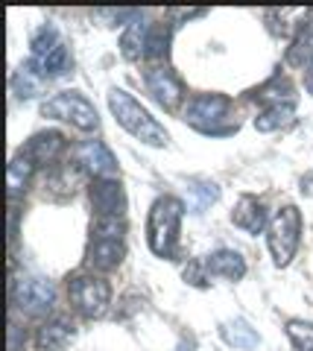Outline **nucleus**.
<instances>
[{"instance_id":"1","label":"nucleus","mask_w":313,"mask_h":351,"mask_svg":"<svg viewBox=\"0 0 313 351\" xmlns=\"http://www.w3.org/2000/svg\"><path fill=\"white\" fill-rule=\"evenodd\" d=\"M109 108H112V114H114L117 123H121L129 132V135H135L138 141H144V144H149V147H164L167 141H170L167 129L161 126L158 120L149 114L132 94L121 91V88H112V91H109Z\"/></svg>"},{"instance_id":"2","label":"nucleus","mask_w":313,"mask_h":351,"mask_svg":"<svg viewBox=\"0 0 313 351\" xmlns=\"http://www.w3.org/2000/svg\"><path fill=\"white\" fill-rule=\"evenodd\" d=\"M181 214L185 205L176 196H158L149 208V219H147V240L153 255L158 258H173L179 246V226H181Z\"/></svg>"},{"instance_id":"3","label":"nucleus","mask_w":313,"mask_h":351,"mask_svg":"<svg viewBox=\"0 0 313 351\" xmlns=\"http://www.w3.org/2000/svg\"><path fill=\"white\" fill-rule=\"evenodd\" d=\"M299 237H301V214H299V208L296 205L278 208L275 217L269 219V228H266V243H269V252H273L275 267H287V263L296 258Z\"/></svg>"},{"instance_id":"4","label":"nucleus","mask_w":313,"mask_h":351,"mask_svg":"<svg viewBox=\"0 0 313 351\" xmlns=\"http://www.w3.org/2000/svg\"><path fill=\"white\" fill-rule=\"evenodd\" d=\"M32 71H36L41 80H53V76H64L71 71V53L64 47V41L59 36L56 27H41L32 38Z\"/></svg>"},{"instance_id":"5","label":"nucleus","mask_w":313,"mask_h":351,"mask_svg":"<svg viewBox=\"0 0 313 351\" xmlns=\"http://www.w3.org/2000/svg\"><path fill=\"white\" fill-rule=\"evenodd\" d=\"M41 114L53 117V120H68V123H73V126L82 129V132H91V129L100 126L97 108L88 100H85L82 94H77V91H62V94H56L53 100H47L45 106H41Z\"/></svg>"},{"instance_id":"6","label":"nucleus","mask_w":313,"mask_h":351,"mask_svg":"<svg viewBox=\"0 0 313 351\" xmlns=\"http://www.w3.org/2000/svg\"><path fill=\"white\" fill-rule=\"evenodd\" d=\"M229 97L223 94H199L193 97V100L188 103V112H185V120L199 129V132H208V135H223V120L229 117Z\"/></svg>"},{"instance_id":"7","label":"nucleus","mask_w":313,"mask_h":351,"mask_svg":"<svg viewBox=\"0 0 313 351\" xmlns=\"http://www.w3.org/2000/svg\"><path fill=\"white\" fill-rule=\"evenodd\" d=\"M71 302L77 304V311L82 316H103L105 307L112 302V287L109 281L97 278V276H77L71 281Z\"/></svg>"},{"instance_id":"8","label":"nucleus","mask_w":313,"mask_h":351,"mask_svg":"<svg viewBox=\"0 0 313 351\" xmlns=\"http://www.w3.org/2000/svg\"><path fill=\"white\" fill-rule=\"evenodd\" d=\"M53 299H56V290H53V284L45 278L29 276V278H21L15 284V304L29 316L47 313L53 307Z\"/></svg>"},{"instance_id":"9","label":"nucleus","mask_w":313,"mask_h":351,"mask_svg":"<svg viewBox=\"0 0 313 351\" xmlns=\"http://www.w3.org/2000/svg\"><path fill=\"white\" fill-rule=\"evenodd\" d=\"M147 88L167 112L179 108V103L185 100V85H181V80L170 68H149L147 71Z\"/></svg>"},{"instance_id":"10","label":"nucleus","mask_w":313,"mask_h":351,"mask_svg":"<svg viewBox=\"0 0 313 351\" xmlns=\"http://www.w3.org/2000/svg\"><path fill=\"white\" fill-rule=\"evenodd\" d=\"M77 158L85 170H88L94 179H114L117 176V161L112 156V149L103 144V141H88L77 149Z\"/></svg>"},{"instance_id":"11","label":"nucleus","mask_w":313,"mask_h":351,"mask_svg":"<svg viewBox=\"0 0 313 351\" xmlns=\"http://www.w3.org/2000/svg\"><path fill=\"white\" fill-rule=\"evenodd\" d=\"M231 223L237 228H243L246 234H261L264 228H269L264 205L258 202L255 196H240V199H237L234 211H231Z\"/></svg>"},{"instance_id":"12","label":"nucleus","mask_w":313,"mask_h":351,"mask_svg":"<svg viewBox=\"0 0 313 351\" xmlns=\"http://www.w3.org/2000/svg\"><path fill=\"white\" fill-rule=\"evenodd\" d=\"M287 62L293 64V68H308L313 62V12H308L299 21L296 36L287 47Z\"/></svg>"},{"instance_id":"13","label":"nucleus","mask_w":313,"mask_h":351,"mask_svg":"<svg viewBox=\"0 0 313 351\" xmlns=\"http://www.w3.org/2000/svg\"><path fill=\"white\" fill-rule=\"evenodd\" d=\"M91 202L100 217H123V191L114 179H103L91 188Z\"/></svg>"},{"instance_id":"14","label":"nucleus","mask_w":313,"mask_h":351,"mask_svg":"<svg viewBox=\"0 0 313 351\" xmlns=\"http://www.w3.org/2000/svg\"><path fill=\"white\" fill-rule=\"evenodd\" d=\"M123 237H94L88 246V263L94 269H114L123 261Z\"/></svg>"},{"instance_id":"15","label":"nucleus","mask_w":313,"mask_h":351,"mask_svg":"<svg viewBox=\"0 0 313 351\" xmlns=\"http://www.w3.org/2000/svg\"><path fill=\"white\" fill-rule=\"evenodd\" d=\"M205 269H208L211 276L225 278V281H240L246 276V261L237 255L234 249H220V252H214V255H208Z\"/></svg>"},{"instance_id":"16","label":"nucleus","mask_w":313,"mask_h":351,"mask_svg":"<svg viewBox=\"0 0 313 351\" xmlns=\"http://www.w3.org/2000/svg\"><path fill=\"white\" fill-rule=\"evenodd\" d=\"M62 147H64V138L59 132H38V135L29 138V144L24 147L21 156H27L32 164H47L59 156Z\"/></svg>"},{"instance_id":"17","label":"nucleus","mask_w":313,"mask_h":351,"mask_svg":"<svg viewBox=\"0 0 313 351\" xmlns=\"http://www.w3.org/2000/svg\"><path fill=\"white\" fill-rule=\"evenodd\" d=\"M147 38H149V24H141V21L129 24L126 32L121 36V53H123V59L138 62L141 56H147Z\"/></svg>"},{"instance_id":"18","label":"nucleus","mask_w":313,"mask_h":351,"mask_svg":"<svg viewBox=\"0 0 313 351\" xmlns=\"http://www.w3.org/2000/svg\"><path fill=\"white\" fill-rule=\"evenodd\" d=\"M293 114H296V103H273L255 117V129L258 132L281 129V126H287L290 120H293Z\"/></svg>"},{"instance_id":"19","label":"nucleus","mask_w":313,"mask_h":351,"mask_svg":"<svg viewBox=\"0 0 313 351\" xmlns=\"http://www.w3.org/2000/svg\"><path fill=\"white\" fill-rule=\"evenodd\" d=\"M223 337H225V343H229V346L243 348V351L258 348V343H261V337H258V331H255V328H252L249 322H243V319L225 322V325H223Z\"/></svg>"},{"instance_id":"20","label":"nucleus","mask_w":313,"mask_h":351,"mask_svg":"<svg viewBox=\"0 0 313 351\" xmlns=\"http://www.w3.org/2000/svg\"><path fill=\"white\" fill-rule=\"evenodd\" d=\"M32 170H36V164H32L27 156H15L12 161H9V182L6 184H9V199L12 202L27 191Z\"/></svg>"},{"instance_id":"21","label":"nucleus","mask_w":313,"mask_h":351,"mask_svg":"<svg viewBox=\"0 0 313 351\" xmlns=\"http://www.w3.org/2000/svg\"><path fill=\"white\" fill-rule=\"evenodd\" d=\"M68 339H71V328H68V322H62V319L47 322L38 331V346L45 351H62L64 346H68Z\"/></svg>"},{"instance_id":"22","label":"nucleus","mask_w":313,"mask_h":351,"mask_svg":"<svg viewBox=\"0 0 313 351\" xmlns=\"http://www.w3.org/2000/svg\"><path fill=\"white\" fill-rule=\"evenodd\" d=\"M258 97L266 103V106H273V103H296V94H293V85H290L287 76H273L261 91H258Z\"/></svg>"},{"instance_id":"23","label":"nucleus","mask_w":313,"mask_h":351,"mask_svg":"<svg viewBox=\"0 0 313 351\" xmlns=\"http://www.w3.org/2000/svg\"><path fill=\"white\" fill-rule=\"evenodd\" d=\"M220 199V188L211 182H193L190 184V211L193 214H202L205 208H208L211 202Z\"/></svg>"},{"instance_id":"24","label":"nucleus","mask_w":313,"mask_h":351,"mask_svg":"<svg viewBox=\"0 0 313 351\" xmlns=\"http://www.w3.org/2000/svg\"><path fill=\"white\" fill-rule=\"evenodd\" d=\"M287 337L293 343L296 351H313V325L301 322V319H290L287 322Z\"/></svg>"},{"instance_id":"25","label":"nucleus","mask_w":313,"mask_h":351,"mask_svg":"<svg viewBox=\"0 0 313 351\" xmlns=\"http://www.w3.org/2000/svg\"><path fill=\"white\" fill-rule=\"evenodd\" d=\"M167 44H170V32L164 24H149V38H147V56L161 59L167 56Z\"/></svg>"},{"instance_id":"26","label":"nucleus","mask_w":313,"mask_h":351,"mask_svg":"<svg viewBox=\"0 0 313 351\" xmlns=\"http://www.w3.org/2000/svg\"><path fill=\"white\" fill-rule=\"evenodd\" d=\"M38 82H41V76H38L36 71H32V64H27V68H21V71L15 73V80H12L18 97H24V100L38 91Z\"/></svg>"},{"instance_id":"27","label":"nucleus","mask_w":313,"mask_h":351,"mask_svg":"<svg viewBox=\"0 0 313 351\" xmlns=\"http://www.w3.org/2000/svg\"><path fill=\"white\" fill-rule=\"evenodd\" d=\"M305 88H308V94H313V62L305 68Z\"/></svg>"}]
</instances>
